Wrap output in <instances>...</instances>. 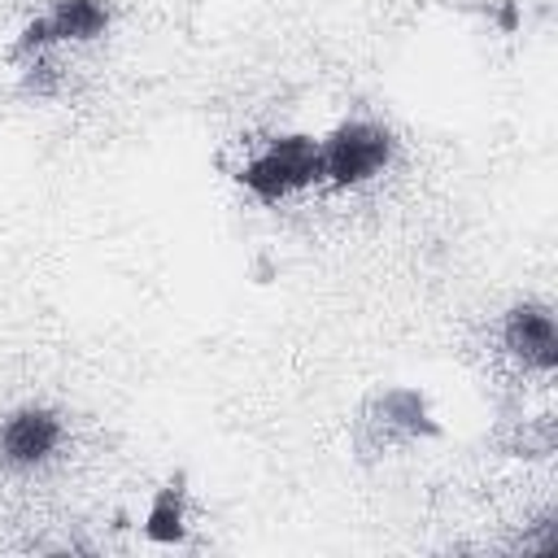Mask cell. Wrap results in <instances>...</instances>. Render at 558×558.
<instances>
[{
  "instance_id": "6da1fadb",
  "label": "cell",
  "mask_w": 558,
  "mask_h": 558,
  "mask_svg": "<svg viewBox=\"0 0 558 558\" xmlns=\"http://www.w3.org/2000/svg\"><path fill=\"white\" fill-rule=\"evenodd\" d=\"M318 179H323V140L314 135H279L240 170V183L257 201H283Z\"/></svg>"
},
{
  "instance_id": "7a4b0ae2",
  "label": "cell",
  "mask_w": 558,
  "mask_h": 558,
  "mask_svg": "<svg viewBox=\"0 0 558 558\" xmlns=\"http://www.w3.org/2000/svg\"><path fill=\"white\" fill-rule=\"evenodd\" d=\"M392 161V135L375 122H344L323 140V179L336 187H357Z\"/></svg>"
},
{
  "instance_id": "3957f363",
  "label": "cell",
  "mask_w": 558,
  "mask_h": 558,
  "mask_svg": "<svg viewBox=\"0 0 558 558\" xmlns=\"http://www.w3.org/2000/svg\"><path fill=\"white\" fill-rule=\"evenodd\" d=\"M501 336H506V349L523 366L545 371V375L558 366V331H554V314L545 305H514L506 314Z\"/></svg>"
},
{
  "instance_id": "277c9868",
  "label": "cell",
  "mask_w": 558,
  "mask_h": 558,
  "mask_svg": "<svg viewBox=\"0 0 558 558\" xmlns=\"http://www.w3.org/2000/svg\"><path fill=\"white\" fill-rule=\"evenodd\" d=\"M57 440H61V423H57V414H48L39 405H26L0 423V453L13 466L44 462L57 449Z\"/></svg>"
},
{
  "instance_id": "5b68a950",
  "label": "cell",
  "mask_w": 558,
  "mask_h": 558,
  "mask_svg": "<svg viewBox=\"0 0 558 558\" xmlns=\"http://www.w3.org/2000/svg\"><path fill=\"white\" fill-rule=\"evenodd\" d=\"M366 427L379 432V440H414V436H436V423L427 414V401L414 388H388L384 397L371 401Z\"/></svg>"
},
{
  "instance_id": "8992f818",
  "label": "cell",
  "mask_w": 558,
  "mask_h": 558,
  "mask_svg": "<svg viewBox=\"0 0 558 558\" xmlns=\"http://www.w3.org/2000/svg\"><path fill=\"white\" fill-rule=\"evenodd\" d=\"M183 532H187V488H183V475H174L153 493L144 514V536L157 545H179Z\"/></svg>"
},
{
  "instance_id": "52a82bcc",
  "label": "cell",
  "mask_w": 558,
  "mask_h": 558,
  "mask_svg": "<svg viewBox=\"0 0 558 558\" xmlns=\"http://www.w3.org/2000/svg\"><path fill=\"white\" fill-rule=\"evenodd\" d=\"M48 26H52V39L57 44H83V39H96L105 35L109 26V4L105 0H57L52 13H44Z\"/></svg>"
},
{
  "instance_id": "ba28073f",
  "label": "cell",
  "mask_w": 558,
  "mask_h": 558,
  "mask_svg": "<svg viewBox=\"0 0 558 558\" xmlns=\"http://www.w3.org/2000/svg\"><path fill=\"white\" fill-rule=\"evenodd\" d=\"M57 83H61V74H57V65H52V57H48V52H35V57L26 61V92L52 96Z\"/></svg>"
}]
</instances>
